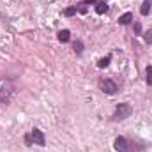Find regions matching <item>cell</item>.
<instances>
[{
    "label": "cell",
    "instance_id": "cell-7",
    "mask_svg": "<svg viewBox=\"0 0 152 152\" xmlns=\"http://www.w3.org/2000/svg\"><path fill=\"white\" fill-rule=\"evenodd\" d=\"M151 9H152V0H143L142 9H140L142 16H149V14H151Z\"/></svg>",
    "mask_w": 152,
    "mask_h": 152
},
{
    "label": "cell",
    "instance_id": "cell-13",
    "mask_svg": "<svg viewBox=\"0 0 152 152\" xmlns=\"http://www.w3.org/2000/svg\"><path fill=\"white\" fill-rule=\"evenodd\" d=\"M133 27H134L136 36H142V23H140V21H133Z\"/></svg>",
    "mask_w": 152,
    "mask_h": 152
},
{
    "label": "cell",
    "instance_id": "cell-1",
    "mask_svg": "<svg viewBox=\"0 0 152 152\" xmlns=\"http://www.w3.org/2000/svg\"><path fill=\"white\" fill-rule=\"evenodd\" d=\"M131 115H133V106H131L129 103H120V104H117V108H115V113L112 115V120L120 122V120H126V118L131 117Z\"/></svg>",
    "mask_w": 152,
    "mask_h": 152
},
{
    "label": "cell",
    "instance_id": "cell-3",
    "mask_svg": "<svg viewBox=\"0 0 152 152\" xmlns=\"http://www.w3.org/2000/svg\"><path fill=\"white\" fill-rule=\"evenodd\" d=\"M12 92H14V88H12L11 85H4V87L0 88V106H7V104H9Z\"/></svg>",
    "mask_w": 152,
    "mask_h": 152
},
{
    "label": "cell",
    "instance_id": "cell-5",
    "mask_svg": "<svg viewBox=\"0 0 152 152\" xmlns=\"http://www.w3.org/2000/svg\"><path fill=\"white\" fill-rule=\"evenodd\" d=\"M113 147H115V152H131V149H129V142H127L124 136L115 138Z\"/></svg>",
    "mask_w": 152,
    "mask_h": 152
},
{
    "label": "cell",
    "instance_id": "cell-9",
    "mask_svg": "<svg viewBox=\"0 0 152 152\" xmlns=\"http://www.w3.org/2000/svg\"><path fill=\"white\" fill-rule=\"evenodd\" d=\"M69 39H71V32L67 28H64V30L58 32V41L60 42H69Z\"/></svg>",
    "mask_w": 152,
    "mask_h": 152
},
{
    "label": "cell",
    "instance_id": "cell-12",
    "mask_svg": "<svg viewBox=\"0 0 152 152\" xmlns=\"http://www.w3.org/2000/svg\"><path fill=\"white\" fill-rule=\"evenodd\" d=\"M145 81H147V85H152V66H147V69H145Z\"/></svg>",
    "mask_w": 152,
    "mask_h": 152
},
{
    "label": "cell",
    "instance_id": "cell-16",
    "mask_svg": "<svg viewBox=\"0 0 152 152\" xmlns=\"http://www.w3.org/2000/svg\"><path fill=\"white\" fill-rule=\"evenodd\" d=\"M145 42L147 44H152V30H147L145 32Z\"/></svg>",
    "mask_w": 152,
    "mask_h": 152
},
{
    "label": "cell",
    "instance_id": "cell-15",
    "mask_svg": "<svg viewBox=\"0 0 152 152\" xmlns=\"http://www.w3.org/2000/svg\"><path fill=\"white\" fill-rule=\"evenodd\" d=\"M25 145H27V147H32V145H34V143H32V136H30V133L25 134Z\"/></svg>",
    "mask_w": 152,
    "mask_h": 152
},
{
    "label": "cell",
    "instance_id": "cell-11",
    "mask_svg": "<svg viewBox=\"0 0 152 152\" xmlns=\"http://www.w3.org/2000/svg\"><path fill=\"white\" fill-rule=\"evenodd\" d=\"M73 50H75L76 55H81V53H83V42H81V41H75Z\"/></svg>",
    "mask_w": 152,
    "mask_h": 152
},
{
    "label": "cell",
    "instance_id": "cell-2",
    "mask_svg": "<svg viewBox=\"0 0 152 152\" xmlns=\"http://www.w3.org/2000/svg\"><path fill=\"white\" fill-rule=\"evenodd\" d=\"M99 88H101L106 96H115V94L118 92V85L115 83L113 80H110V78H101V80H99Z\"/></svg>",
    "mask_w": 152,
    "mask_h": 152
},
{
    "label": "cell",
    "instance_id": "cell-6",
    "mask_svg": "<svg viewBox=\"0 0 152 152\" xmlns=\"http://www.w3.org/2000/svg\"><path fill=\"white\" fill-rule=\"evenodd\" d=\"M133 20H134L133 12H124V14L118 18V23H120V25H129V23H133Z\"/></svg>",
    "mask_w": 152,
    "mask_h": 152
},
{
    "label": "cell",
    "instance_id": "cell-17",
    "mask_svg": "<svg viewBox=\"0 0 152 152\" xmlns=\"http://www.w3.org/2000/svg\"><path fill=\"white\" fill-rule=\"evenodd\" d=\"M97 2H99V0H81V4H85V5H90V4H94V5H96Z\"/></svg>",
    "mask_w": 152,
    "mask_h": 152
},
{
    "label": "cell",
    "instance_id": "cell-10",
    "mask_svg": "<svg viewBox=\"0 0 152 152\" xmlns=\"http://www.w3.org/2000/svg\"><path fill=\"white\" fill-rule=\"evenodd\" d=\"M110 60H112V55H108V57L101 58V60L97 62V67H99V69H104V67H108V66H110Z\"/></svg>",
    "mask_w": 152,
    "mask_h": 152
},
{
    "label": "cell",
    "instance_id": "cell-4",
    "mask_svg": "<svg viewBox=\"0 0 152 152\" xmlns=\"http://www.w3.org/2000/svg\"><path fill=\"white\" fill-rule=\"evenodd\" d=\"M30 136H32V143L34 145H39V147H44L46 145V138H44V133L37 129V127H34L32 131H30Z\"/></svg>",
    "mask_w": 152,
    "mask_h": 152
},
{
    "label": "cell",
    "instance_id": "cell-14",
    "mask_svg": "<svg viewBox=\"0 0 152 152\" xmlns=\"http://www.w3.org/2000/svg\"><path fill=\"white\" fill-rule=\"evenodd\" d=\"M76 12H78L76 5H73V7H69V9H66V11H64V14H66V16H73V14H76Z\"/></svg>",
    "mask_w": 152,
    "mask_h": 152
},
{
    "label": "cell",
    "instance_id": "cell-8",
    "mask_svg": "<svg viewBox=\"0 0 152 152\" xmlns=\"http://www.w3.org/2000/svg\"><path fill=\"white\" fill-rule=\"evenodd\" d=\"M96 12H97V14H104V12H108V4L103 2V0H99V2L96 4Z\"/></svg>",
    "mask_w": 152,
    "mask_h": 152
}]
</instances>
